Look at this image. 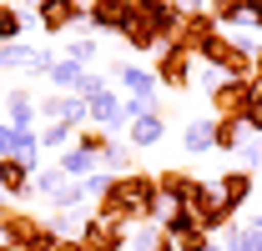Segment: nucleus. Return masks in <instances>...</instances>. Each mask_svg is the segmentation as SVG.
Segmentation results:
<instances>
[{"instance_id": "1", "label": "nucleus", "mask_w": 262, "mask_h": 251, "mask_svg": "<svg viewBox=\"0 0 262 251\" xmlns=\"http://www.w3.org/2000/svg\"><path fill=\"white\" fill-rule=\"evenodd\" d=\"M96 216L106 221H121V226H141V221H162L166 216V201L162 186L151 171H131V176H116L111 191L96 201Z\"/></svg>"}, {"instance_id": "2", "label": "nucleus", "mask_w": 262, "mask_h": 251, "mask_svg": "<svg viewBox=\"0 0 262 251\" xmlns=\"http://www.w3.org/2000/svg\"><path fill=\"white\" fill-rule=\"evenodd\" d=\"M196 61H202V65H217V70H222V81H252L257 51H252L247 40H232L227 31H217L202 51H196Z\"/></svg>"}, {"instance_id": "3", "label": "nucleus", "mask_w": 262, "mask_h": 251, "mask_svg": "<svg viewBox=\"0 0 262 251\" xmlns=\"http://www.w3.org/2000/svg\"><path fill=\"white\" fill-rule=\"evenodd\" d=\"M136 20V0H91L86 5V31L91 35H126Z\"/></svg>"}, {"instance_id": "4", "label": "nucleus", "mask_w": 262, "mask_h": 251, "mask_svg": "<svg viewBox=\"0 0 262 251\" xmlns=\"http://www.w3.org/2000/svg\"><path fill=\"white\" fill-rule=\"evenodd\" d=\"M187 206H192L196 226H202L207 236H212V231H227L232 211L222 206V196H217V181H202V176H196V186H192V196H187Z\"/></svg>"}, {"instance_id": "5", "label": "nucleus", "mask_w": 262, "mask_h": 251, "mask_svg": "<svg viewBox=\"0 0 262 251\" xmlns=\"http://www.w3.org/2000/svg\"><path fill=\"white\" fill-rule=\"evenodd\" d=\"M76 236H81V246H86V251H126V246H131V226L106 221V216H96V211L81 221V231H76Z\"/></svg>"}, {"instance_id": "6", "label": "nucleus", "mask_w": 262, "mask_h": 251, "mask_svg": "<svg viewBox=\"0 0 262 251\" xmlns=\"http://www.w3.org/2000/svg\"><path fill=\"white\" fill-rule=\"evenodd\" d=\"M192 51H182V45H177V40H166L162 51H157V65H151V70H157V86H166V91H187V86H192Z\"/></svg>"}, {"instance_id": "7", "label": "nucleus", "mask_w": 262, "mask_h": 251, "mask_svg": "<svg viewBox=\"0 0 262 251\" xmlns=\"http://www.w3.org/2000/svg\"><path fill=\"white\" fill-rule=\"evenodd\" d=\"M35 20H40L46 35H61V31H71V26L86 20V5L81 0H40L35 5Z\"/></svg>"}, {"instance_id": "8", "label": "nucleus", "mask_w": 262, "mask_h": 251, "mask_svg": "<svg viewBox=\"0 0 262 251\" xmlns=\"http://www.w3.org/2000/svg\"><path fill=\"white\" fill-rule=\"evenodd\" d=\"M207 101H212L217 116H237V121H247V111H252V81H222Z\"/></svg>"}, {"instance_id": "9", "label": "nucleus", "mask_w": 262, "mask_h": 251, "mask_svg": "<svg viewBox=\"0 0 262 251\" xmlns=\"http://www.w3.org/2000/svg\"><path fill=\"white\" fill-rule=\"evenodd\" d=\"M35 161H20V156H0V196H31V181H35Z\"/></svg>"}, {"instance_id": "10", "label": "nucleus", "mask_w": 262, "mask_h": 251, "mask_svg": "<svg viewBox=\"0 0 262 251\" xmlns=\"http://www.w3.org/2000/svg\"><path fill=\"white\" fill-rule=\"evenodd\" d=\"M5 126L10 131H35V95L26 86L5 91Z\"/></svg>"}, {"instance_id": "11", "label": "nucleus", "mask_w": 262, "mask_h": 251, "mask_svg": "<svg viewBox=\"0 0 262 251\" xmlns=\"http://www.w3.org/2000/svg\"><path fill=\"white\" fill-rule=\"evenodd\" d=\"M217 196H222V206L237 216V211L247 206V196H252V171H242V166H237V171H227V176L217 181Z\"/></svg>"}, {"instance_id": "12", "label": "nucleus", "mask_w": 262, "mask_h": 251, "mask_svg": "<svg viewBox=\"0 0 262 251\" xmlns=\"http://www.w3.org/2000/svg\"><path fill=\"white\" fill-rule=\"evenodd\" d=\"M111 86H121L126 95H157V70L151 65H116Z\"/></svg>"}, {"instance_id": "13", "label": "nucleus", "mask_w": 262, "mask_h": 251, "mask_svg": "<svg viewBox=\"0 0 262 251\" xmlns=\"http://www.w3.org/2000/svg\"><path fill=\"white\" fill-rule=\"evenodd\" d=\"M157 186H162V201H166V206H187V196H192L196 176H192V171H177V166H166L162 176H157Z\"/></svg>"}, {"instance_id": "14", "label": "nucleus", "mask_w": 262, "mask_h": 251, "mask_svg": "<svg viewBox=\"0 0 262 251\" xmlns=\"http://www.w3.org/2000/svg\"><path fill=\"white\" fill-rule=\"evenodd\" d=\"M61 171L71 176V181H86V176L101 171V156H91L86 146H66V151H61Z\"/></svg>"}, {"instance_id": "15", "label": "nucleus", "mask_w": 262, "mask_h": 251, "mask_svg": "<svg viewBox=\"0 0 262 251\" xmlns=\"http://www.w3.org/2000/svg\"><path fill=\"white\" fill-rule=\"evenodd\" d=\"M162 136H166V116H162V111H151V116H141V121L126 126V141H131V146H157Z\"/></svg>"}, {"instance_id": "16", "label": "nucleus", "mask_w": 262, "mask_h": 251, "mask_svg": "<svg viewBox=\"0 0 262 251\" xmlns=\"http://www.w3.org/2000/svg\"><path fill=\"white\" fill-rule=\"evenodd\" d=\"M242 136H247V121H237V116H212V141H217V151H242Z\"/></svg>"}, {"instance_id": "17", "label": "nucleus", "mask_w": 262, "mask_h": 251, "mask_svg": "<svg viewBox=\"0 0 262 251\" xmlns=\"http://www.w3.org/2000/svg\"><path fill=\"white\" fill-rule=\"evenodd\" d=\"M182 151H187V156L217 151V141H212V121H207V116H202V121H187V126H182Z\"/></svg>"}, {"instance_id": "18", "label": "nucleus", "mask_w": 262, "mask_h": 251, "mask_svg": "<svg viewBox=\"0 0 262 251\" xmlns=\"http://www.w3.org/2000/svg\"><path fill=\"white\" fill-rule=\"evenodd\" d=\"M126 121V111H121V95L116 91H106L91 101V126H101V131H111V126H121Z\"/></svg>"}, {"instance_id": "19", "label": "nucleus", "mask_w": 262, "mask_h": 251, "mask_svg": "<svg viewBox=\"0 0 262 251\" xmlns=\"http://www.w3.org/2000/svg\"><path fill=\"white\" fill-rule=\"evenodd\" d=\"M26 10L15 5V0H0V45H10V40H20L26 35Z\"/></svg>"}, {"instance_id": "20", "label": "nucleus", "mask_w": 262, "mask_h": 251, "mask_svg": "<svg viewBox=\"0 0 262 251\" xmlns=\"http://www.w3.org/2000/svg\"><path fill=\"white\" fill-rule=\"evenodd\" d=\"M121 40H126L131 51H141V56H146V51H162V45H166V40H162V31H157L151 20H131V31L121 35Z\"/></svg>"}, {"instance_id": "21", "label": "nucleus", "mask_w": 262, "mask_h": 251, "mask_svg": "<svg viewBox=\"0 0 262 251\" xmlns=\"http://www.w3.org/2000/svg\"><path fill=\"white\" fill-rule=\"evenodd\" d=\"M81 76H86V65H76V61H66V56H61V61L51 65V76H46V81H51V86H56L61 95H76Z\"/></svg>"}, {"instance_id": "22", "label": "nucleus", "mask_w": 262, "mask_h": 251, "mask_svg": "<svg viewBox=\"0 0 262 251\" xmlns=\"http://www.w3.org/2000/svg\"><path fill=\"white\" fill-rule=\"evenodd\" d=\"M101 171H106V176H131V171H136V151L111 141V151L101 156Z\"/></svg>"}, {"instance_id": "23", "label": "nucleus", "mask_w": 262, "mask_h": 251, "mask_svg": "<svg viewBox=\"0 0 262 251\" xmlns=\"http://www.w3.org/2000/svg\"><path fill=\"white\" fill-rule=\"evenodd\" d=\"M40 146H51V151L76 146V126H71V121H46V126H40Z\"/></svg>"}, {"instance_id": "24", "label": "nucleus", "mask_w": 262, "mask_h": 251, "mask_svg": "<svg viewBox=\"0 0 262 251\" xmlns=\"http://www.w3.org/2000/svg\"><path fill=\"white\" fill-rule=\"evenodd\" d=\"M66 181H71V176H66L61 166H40V171H35V181H31V191H40L46 201H56V196H61V186H66Z\"/></svg>"}, {"instance_id": "25", "label": "nucleus", "mask_w": 262, "mask_h": 251, "mask_svg": "<svg viewBox=\"0 0 262 251\" xmlns=\"http://www.w3.org/2000/svg\"><path fill=\"white\" fill-rule=\"evenodd\" d=\"M35 51L26 45V40H10V45H0V70H31Z\"/></svg>"}, {"instance_id": "26", "label": "nucleus", "mask_w": 262, "mask_h": 251, "mask_svg": "<svg viewBox=\"0 0 262 251\" xmlns=\"http://www.w3.org/2000/svg\"><path fill=\"white\" fill-rule=\"evenodd\" d=\"M227 251H262V231H252L247 221L242 226H227V241H222Z\"/></svg>"}, {"instance_id": "27", "label": "nucleus", "mask_w": 262, "mask_h": 251, "mask_svg": "<svg viewBox=\"0 0 262 251\" xmlns=\"http://www.w3.org/2000/svg\"><path fill=\"white\" fill-rule=\"evenodd\" d=\"M126 251H162V221H141V226L131 231Z\"/></svg>"}, {"instance_id": "28", "label": "nucleus", "mask_w": 262, "mask_h": 251, "mask_svg": "<svg viewBox=\"0 0 262 251\" xmlns=\"http://www.w3.org/2000/svg\"><path fill=\"white\" fill-rule=\"evenodd\" d=\"M61 56H66V61H76V65H91V61H96V35H71Z\"/></svg>"}, {"instance_id": "29", "label": "nucleus", "mask_w": 262, "mask_h": 251, "mask_svg": "<svg viewBox=\"0 0 262 251\" xmlns=\"http://www.w3.org/2000/svg\"><path fill=\"white\" fill-rule=\"evenodd\" d=\"M76 146H86L91 156H106V151H111V136H106L101 126H81V131H76Z\"/></svg>"}, {"instance_id": "30", "label": "nucleus", "mask_w": 262, "mask_h": 251, "mask_svg": "<svg viewBox=\"0 0 262 251\" xmlns=\"http://www.w3.org/2000/svg\"><path fill=\"white\" fill-rule=\"evenodd\" d=\"M106 91H116V86H111V76H96V70H86V76H81V86H76V95H81L86 106H91L96 95H106Z\"/></svg>"}, {"instance_id": "31", "label": "nucleus", "mask_w": 262, "mask_h": 251, "mask_svg": "<svg viewBox=\"0 0 262 251\" xmlns=\"http://www.w3.org/2000/svg\"><path fill=\"white\" fill-rule=\"evenodd\" d=\"M86 201H91V196H86V186H81V181H66V186H61V196H56L51 206H56V211H81Z\"/></svg>"}, {"instance_id": "32", "label": "nucleus", "mask_w": 262, "mask_h": 251, "mask_svg": "<svg viewBox=\"0 0 262 251\" xmlns=\"http://www.w3.org/2000/svg\"><path fill=\"white\" fill-rule=\"evenodd\" d=\"M242 5H247V0H207V15H212L217 26H237Z\"/></svg>"}, {"instance_id": "33", "label": "nucleus", "mask_w": 262, "mask_h": 251, "mask_svg": "<svg viewBox=\"0 0 262 251\" xmlns=\"http://www.w3.org/2000/svg\"><path fill=\"white\" fill-rule=\"evenodd\" d=\"M121 111H126V126H131V121H141V116H151V111H157V95H126V101H121Z\"/></svg>"}, {"instance_id": "34", "label": "nucleus", "mask_w": 262, "mask_h": 251, "mask_svg": "<svg viewBox=\"0 0 262 251\" xmlns=\"http://www.w3.org/2000/svg\"><path fill=\"white\" fill-rule=\"evenodd\" d=\"M242 171H262V136L242 141Z\"/></svg>"}, {"instance_id": "35", "label": "nucleus", "mask_w": 262, "mask_h": 251, "mask_svg": "<svg viewBox=\"0 0 262 251\" xmlns=\"http://www.w3.org/2000/svg\"><path fill=\"white\" fill-rule=\"evenodd\" d=\"M61 61V51H35V61H31V76H51V65Z\"/></svg>"}, {"instance_id": "36", "label": "nucleus", "mask_w": 262, "mask_h": 251, "mask_svg": "<svg viewBox=\"0 0 262 251\" xmlns=\"http://www.w3.org/2000/svg\"><path fill=\"white\" fill-rule=\"evenodd\" d=\"M242 20H247L252 31H262V0H247V5H242V15H237V26H242Z\"/></svg>"}, {"instance_id": "37", "label": "nucleus", "mask_w": 262, "mask_h": 251, "mask_svg": "<svg viewBox=\"0 0 262 251\" xmlns=\"http://www.w3.org/2000/svg\"><path fill=\"white\" fill-rule=\"evenodd\" d=\"M56 251H86V246H81V236H61V241H56Z\"/></svg>"}, {"instance_id": "38", "label": "nucleus", "mask_w": 262, "mask_h": 251, "mask_svg": "<svg viewBox=\"0 0 262 251\" xmlns=\"http://www.w3.org/2000/svg\"><path fill=\"white\" fill-rule=\"evenodd\" d=\"M10 136H15V131H10V126H0V156L10 151Z\"/></svg>"}, {"instance_id": "39", "label": "nucleus", "mask_w": 262, "mask_h": 251, "mask_svg": "<svg viewBox=\"0 0 262 251\" xmlns=\"http://www.w3.org/2000/svg\"><path fill=\"white\" fill-rule=\"evenodd\" d=\"M15 5H20V10H35V5H40V0H15Z\"/></svg>"}, {"instance_id": "40", "label": "nucleus", "mask_w": 262, "mask_h": 251, "mask_svg": "<svg viewBox=\"0 0 262 251\" xmlns=\"http://www.w3.org/2000/svg\"><path fill=\"white\" fill-rule=\"evenodd\" d=\"M247 226H252V231H262V211H257V216H252V221H247Z\"/></svg>"}, {"instance_id": "41", "label": "nucleus", "mask_w": 262, "mask_h": 251, "mask_svg": "<svg viewBox=\"0 0 262 251\" xmlns=\"http://www.w3.org/2000/svg\"><path fill=\"white\" fill-rule=\"evenodd\" d=\"M202 251H227V246H217V241H207V246H202Z\"/></svg>"}, {"instance_id": "42", "label": "nucleus", "mask_w": 262, "mask_h": 251, "mask_svg": "<svg viewBox=\"0 0 262 251\" xmlns=\"http://www.w3.org/2000/svg\"><path fill=\"white\" fill-rule=\"evenodd\" d=\"M0 251H26V246H5V241H0Z\"/></svg>"}, {"instance_id": "43", "label": "nucleus", "mask_w": 262, "mask_h": 251, "mask_svg": "<svg viewBox=\"0 0 262 251\" xmlns=\"http://www.w3.org/2000/svg\"><path fill=\"white\" fill-rule=\"evenodd\" d=\"M5 211H10V206H0V216H5Z\"/></svg>"}]
</instances>
